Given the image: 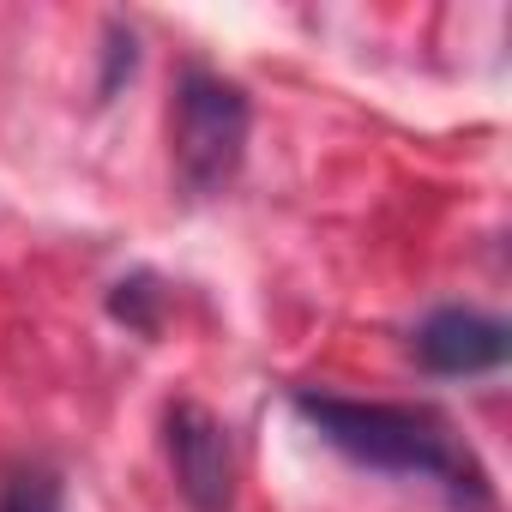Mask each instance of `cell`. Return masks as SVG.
<instances>
[{
  "mask_svg": "<svg viewBox=\"0 0 512 512\" xmlns=\"http://www.w3.org/2000/svg\"><path fill=\"white\" fill-rule=\"evenodd\" d=\"M109 314L121 320V326H133V332H157L163 326V290H157V278L151 272H133V278H121L115 290H109Z\"/></svg>",
  "mask_w": 512,
  "mask_h": 512,
  "instance_id": "5",
  "label": "cell"
},
{
  "mask_svg": "<svg viewBox=\"0 0 512 512\" xmlns=\"http://www.w3.org/2000/svg\"><path fill=\"white\" fill-rule=\"evenodd\" d=\"M296 416H308L326 446H338L344 458L368 470L428 476V482H446L458 500L488 506L482 464L452 440L446 416L428 404H362V398H332V392H296Z\"/></svg>",
  "mask_w": 512,
  "mask_h": 512,
  "instance_id": "1",
  "label": "cell"
},
{
  "mask_svg": "<svg viewBox=\"0 0 512 512\" xmlns=\"http://www.w3.org/2000/svg\"><path fill=\"white\" fill-rule=\"evenodd\" d=\"M247 127H253V109H247V91L205 73V67H187L181 85H175V175L193 199H211L235 181L241 157H247Z\"/></svg>",
  "mask_w": 512,
  "mask_h": 512,
  "instance_id": "2",
  "label": "cell"
},
{
  "mask_svg": "<svg viewBox=\"0 0 512 512\" xmlns=\"http://www.w3.org/2000/svg\"><path fill=\"white\" fill-rule=\"evenodd\" d=\"M0 512H61V482L55 470H13L0 476Z\"/></svg>",
  "mask_w": 512,
  "mask_h": 512,
  "instance_id": "6",
  "label": "cell"
},
{
  "mask_svg": "<svg viewBox=\"0 0 512 512\" xmlns=\"http://www.w3.org/2000/svg\"><path fill=\"white\" fill-rule=\"evenodd\" d=\"M133 67H139V49H133V37H121V31H115V43H109V73H103V97L121 85V73L133 79Z\"/></svg>",
  "mask_w": 512,
  "mask_h": 512,
  "instance_id": "7",
  "label": "cell"
},
{
  "mask_svg": "<svg viewBox=\"0 0 512 512\" xmlns=\"http://www.w3.org/2000/svg\"><path fill=\"white\" fill-rule=\"evenodd\" d=\"M163 440H169V464H175L181 500L193 512H229L235 506V452H229L223 422L205 404L181 398L163 416Z\"/></svg>",
  "mask_w": 512,
  "mask_h": 512,
  "instance_id": "3",
  "label": "cell"
},
{
  "mask_svg": "<svg viewBox=\"0 0 512 512\" xmlns=\"http://www.w3.org/2000/svg\"><path fill=\"white\" fill-rule=\"evenodd\" d=\"M416 362L428 374H446V380H470V374H494L506 356H512V332L506 320L494 314H476V308H434L416 338H410Z\"/></svg>",
  "mask_w": 512,
  "mask_h": 512,
  "instance_id": "4",
  "label": "cell"
}]
</instances>
